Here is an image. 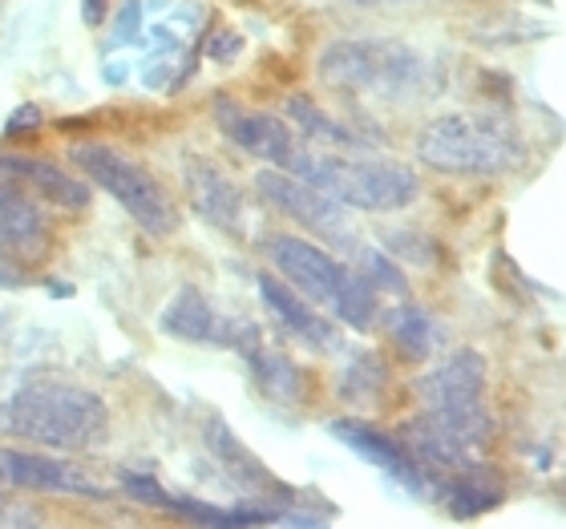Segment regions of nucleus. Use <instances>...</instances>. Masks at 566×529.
Here are the masks:
<instances>
[{"mask_svg":"<svg viewBox=\"0 0 566 529\" xmlns=\"http://www.w3.org/2000/svg\"><path fill=\"white\" fill-rule=\"evenodd\" d=\"M417 158L437 174L490 178L514 170L526 150L502 114H446L417 134Z\"/></svg>","mask_w":566,"mask_h":529,"instance_id":"obj_1","label":"nucleus"},{"mask_svg":"<svg viewBox=\"0 0 566 529\" xmlns=\"http://www.w3.org/2000/svg\"><path fill=\"white\" fill-rule=\"evenodd\" d=\"M9 429L45 448H94L106 445V400L77 384L33 380L9 400Z\"/></svg>","mask_w":566,"mask_h":529,"instance_id":"obj_2","label":"nucleus"},{"mask_svg":"<svg viewBox=\"0 0 566 529\" xmlns=\"http://www.w3.org/2000/svg\"><path fill=\"white\" fill-rule=\"evenodd\" d=\"M287 170L353 211H405L421 194L413 170L389 162V158H340L328 150H295Z\"/></svg>","mask_w":566,"mask_h":529,"instance_id":"obj_3","label":"nucleus"},{"mask_svg":"<svg viewBox=\"0 0 566 529\" xmlns=\"http://www.w3.org/2000/svg\"><path fill=\"white\" fill-rule=\"evenodd\" d=\"M319 82L348 94L417 97L433 82V65L424 53L401 41H336L319 57Z\"/></svg>","mask_w":566,"mask_h":529,"instance_id":"obj_4","label":"nucleus"},{"mask_svg":"<svg viewBox=\"0 0 566 529\" xmlns=\"http://www.w3.org/2000/svg\"><path fill=\"white\" fill-rule=\"evenodd\" d=\"M73 162H77V170L90 182H97V187L106 190L109 199H118L146 235L163 239L178 231V207L170 202V194L154 182V174H146L138 162H130L126 154L85 141V146L73 150Z\"/></svg>","mask_w":566,"mask_h":529,"instance_id":"obj_5","label":"nucleus"},{"mask_svg":"<svg viewBox=\"0 0 566 529\" xmlns=\"http://www.w3.org/2000/svg\"><path fill=\"white\" fill-rule=\"evenodd\" d=\"M255 190L272 207H280L287 219H295L307 231H316L319 239H328V243H344L348 239V207H340L332 194H324V190L304 182L292 170L268 166V170L255 174Z\"/></svg>","mask_w":566,"mask_h":529,"instance_id":"obj_6","label":"nucleus"},{"mask_svg":"<svg viewBox=\"0 0 566 529\" xmlns=\"http://www.w3.org/2000/svg\"><path fill=\"white\" fill-rule=\"evenodd\" d=\"M268 255H272L283 283L295 287L307 304H319L328 311L340 307V295L348 287V279H353V271L340 267L328 251H319L316 243H304L295 235H272L268 239Z\"/></svg>","mask_w":566,"mask_h":529,"instance_id":"obj_7","label":"nucleus"},{"mask_svg":"<svg viewBox=\"0 0 566 529\" xmlns=\"http://www.w3.org/2000/svg\"><path fill=\"white\" fill-rule=\"evenodd\" d=\"M214 121L227 138L235 141L239 150H248L251 158H263V162L287 170L295 158V134L287 121L272 118V114H260V109H243L231 97H219L214 102Z\"/></svg>","mask_w":566,"mask_h":529,"instance_id":"obj_8","label":"nucleus"},{"mask_svg":"<svg viewBox=\"0 0 566 529\" xmlns=\"http://www.w3.org/2000/svg\"><path fill=\"white\" fill-rule=\"evenodd\" d=\"M0 482L17 485V489H33V494H77L106 501L109 489L97 485L94 477L70 461L36 457V453H17V448H0Z\"/></svg>","mask_w":566,"mask_h":529,"instance_id":"obj_9","label":"nucleus"},{"mask_svg":"<svg viewBox=\"0 0 566 529\" xmlns=\"http://www.w3.org/2000/svg\"><path fill=\"white\" fill-rule=\"evenodd\" d=\"M182 187H187V199L195 207V214H202L211 226L227 231V235H239L243 231V194L231 178L202 154H187L182 158Z\"/></svg>","mask_w":566,"mask_h":529,"instance_id":"obj_10","label":"nucleus"},{"mask_svg":"<svg viewBox=\"0 0 566 529\" xmlns=\"http://www.w3.org/2000/svg\"><path fill=\"white\" fill-rule=\"evenodd\" d=\"M328 433L348 445L356 457H365L368 465H377L380 473H389L392 482H401L409 494H424V473L417 469V461L409 457V448L397 436H385L377 429H368L360 421H332Z\"/></svg>","mask_w":566,"mask_h":529,"instance_id":"obj_11","label":"nucleus"},{"mask_svg":"<svg viewBox=\"0 0 566 529\" xmlns=\"http://www.w3.org/2000/svg\"><path fill=\"white\" fill-rule=\"evenodd\" d=\"M260 299L268 304V311L280 319L283 328L292 331L295 340H304L307 348H319V352H336L340 348V331L319 316L316 304H307L304 295L295 292V287H287L283 279L260 275Z\"/></svg>","mask_w":566,"mask_h":529,"instance_id":"obj_12","label":"nucleus"},{"mask_svg":"<svg viewBox=\"0 0 566 529\" xmlns=\"http://www.w3.org/2000/svg\"><path fill=\"white\" fill-rule=\"evenodd\" d=\"M424 409H465V404H482L485 392V360L470 348H461L437 364L429 377L417 384Z\"/></svg>","mask_w":566,"mask_h":529,"instance_id":"obj_13","label":"nucleus"},{"mask_svg":"<svg viewBox=\"0 0 566 529\" xmlns=\"http://www.w3.org/2000/svg\"><path fill=\"white\" fill-rule=\"evenodd\" d=\"M202 436H207V448H211V457L219 461V469H223L235 485H243V489H251V494H287L283 485L272 482V473L263 469L260 461L239 445V436L227 429L223 416H211L207 429H202Z\"/></svg>","mask_w":566,"mask_h":529,"instance_id":"obj_14","label":"nucleus"},{"mask_svg":"<svg viewBox=\"0 0 566 529\" xmlns=\"http://www.w3.org/2000/svg\"><path fill=\"white\" fill-rule=\"evenodd\" d=\"M163 331L187 343H223V319L207 304V295H202L199 287H182V292L166 304Z\"/></svg>","mask_w":566,"mask_h":529,"instance_id":"obj_15","label":"nucleus"},{"mask_svg":"<svg viewBox=\"0 0 566 529\" xmlns=\"http://www.w3.org/2000/svg\"><path fill=\"white\" fill-rule=\"evenodd\" d=\"M0 170L9 178H24L29 187H36L49 202H57L65 211H85L90 207V182H77L61 166L45 162V158H0Z\"/></svg>","mask_w":566,"mask_h":529,"instance_id":"obj_16","label":"nucleus"},{"mask_svg":"<svg viewBox=\"0 0 566 529\" xmlns=\"http://www.w3.org/2000/svg\"><path fill=\"white\" fill-rule=\"evenodd\" d=\"M0 239H4L17 255H24V260H41L49 251L45 219H41V211H36L17 187H12L9 194H0Z\"/></svg>","mask_w":566,"mask_h":529,"instance_id":"obj_17","label":"nucleus"},{"mask_svg":"<svg viewBox=\"0 0 566 529\" xmlns=\"http://www.w3.org/2000/svg\"><path fill=\"white\" fill-rule=\"evenodd\" d=\"M385 328H389V340L397 343V352L405 360H429L441 348V340H446V328L429 311H421V307H397V311H389Z\"/></svg>","mask_w":566,"mask_h":529,"instance_id":"obj_18","label":"nucleus"},{"mask_svg":"<svg viewBox=\"0 0 566 529\" xmlns=\"http://www.w3.org/2000/svg\"><path fill=\"white\" fill-rule=\"evenodd\" d=\"M502 501V482H497V469H485V465H461L449 482V514L453 518H478L485 509H494Z\"/></svg>","mask_w":566,"mask_h":529,"instance_id":"obj_19","label":"nucleus"},{"mask_svg":"<svg viewBox=\"0 0 566 529\" xmlns=\"http://www.w3.org/2000/svg\"><path fill=\"white\" fill-rule=\"evenodd\" d=\"M251 360H255V380H260V389L268 392V396L283 400V404L300 400V392H304V380H300V368H295L287 356L255 348V352H251Z\"/></svg>","mask_w":566,"mask_h":529,"instance_id":"obj_20","label":"nucleus"},{"mask_svg":"<svg viewBox=\"0 0 566 529\" xmlns=\"http://www.w3.org/2000/svg\"><path fill=\"white\" fill-rule=\"evenodd\" d=\"M287 118L316 141H353V134L344 130L340 121H332L312 97H292V102H287Z\"/></svg>","mask_w":566,"mask_h":529,"instance_id":"obj_21","label":"nucleus"},{"mask_svg":"<svg viewBox=\"0 0 566 529\" xmlns=\"http://www.w3.org/2000/svg\"><path fill=\"white\" fill-rule=\"evenodd\" d=\"M344 384H340V392L348 400H373L380 392V384H385V364L380 360H373V356H360L348 372H344Z\"/></svg>","mask_w":566,"mask_h":529,"instance_id":"obj_22","label":"nucleus"},{"mask_svg":"<svg viewBox=\"0 0 566 529\" xmlns=\"http://www.w3.org/2000/svg\"><path fill=\"white\" fill-rule=\"evenodd\" d=\"M360 260H365L368 287H380V292H389V295H405V292H409V279H405L401 267H397V263H392L385 251H365Z\"/></svg>","mask_w":566,"mask_h":529,"instance_id":"obj_23","label":"nucleus"},{"mask_svg":"<svg viewBox=\"0 0 566 529\" xmlns=\"http://www.w3.org/2000/svg\"><path fill=\"white\" fill-rule=\"evenodd\" d=\"M122 485H126V494L146 501V506H158V509H175V497L166 494L163 485L150 482V477H142V473H122Z\"/></svg>","mask_w":566,"mask_h":529,"instance_id":"obj_24","label":"nucleus"},{"mask_svg":"<svg viewBox=\"0 0 566 529\" xmlns=\"http://www.w3.org/2000/svg\"><path fill=\"white\" fill-rule=\"evenodd\" d=\"M175 514L202 521V526H231V509L207 506V501H199V497H175Z\"/></svg>","mask_w":566,"mask_h":529,"instance_id":"obj_25","label":"nucleus"},{"mask_svg":"<svg viewBox=\"0 0 566 529\" xmlns=\"http://www.w3.org/2000/svg\"><path fill=\"white\" fill-rule=\"evenodd\" d=\"M389 239H397V243H405V247H392L401 260H413V263H429L433 260V243H424L421 235H409V231H392Z\"/></svg>","mask_w":566,"mask_h":529,"instance_id":"obj_26","label":"nucleus"},{"mask_svg":"<svg viewBox=\"0 0 566 529\" xmlns=\"http://www.w3.org/2000/svg\"><path fill=\"white\" fill-rule=\"evenodd\" d=\"M41 109L36 106H17L12 109V118L4 121V134H9V138H17V134H33V130H41Z\"/></svg>","mask_w":566,"mask_h":529,"instance_id":"obj_27","label":"nucleus"},{"mask_svg":"<svg viewBox=\"0 0 566 529\" xmlns=\"http://www.w3.org/2000/svg\"><path fill=\"white\" fill-rule=\"evenodd\" d=\"M243 49V36L239 33H227V29H219V33L207 41V53H211L214 61H231Z\"/></svg>","mask_w":566,"mask_h":529,"instance_id":"obj_28","label":"nucleus"},{"mask_svg":"<svg viewBox=\"0 0 566 529\" xmlns=\"http://www.w3.org/2000/svg\"><path fill=\"white\" fill-rule=\"evenodd\" d=\"M106 12H109V0H82V17L90 29L106 24Z\"/></svg>","mask_w":566,"mask_h":529,"instance_id":"obj_29","label":"nucleus"},{"mask_svg":"<svg viewBox=\"0 0 566 529\" xmlns=\"http://www.w3.org/2000/svg\"><path fill=\"white\" fill-rule=\"evenodd\" d=\"M360 9H392V4H413V0H353Z\"/></svg>","mask_w":566,"mask_h":529,"instance_id":"obj_30","label":"nucleus"},{"mask_svg":"<svg viewBox=\"0 0 566 529\" xmlns=\"http://www.w3.org/2000/svg\"><path fill=\"white\" fill-rule=\"evenodd\" d=\"M17 283H21V275H17L12 267H4V263H0V287H17Z\"/></svg>","mask_w":566,"mask_h":529,"instance_id":"obj_31","label":"nucleus"},{"mask_svg":"<svg viewBox=\"0 0 566 529\" xmlns=\"http://www.w3.org/2000/svg\"><path fill=\"white\" fill-rule=\"evenodd\" d=\"M49 292H53V295H73V287H70V283H49Z\"/></svg>","mask_w":566,"mask_h":529,"instance_id":"obj_32","label":"nucleus"},{"mask_svg":"<svg viewBox=\"0 0 566 529\" xmlns=\"http://www.w3.org/2000/svg\"><path fill=\"white\" fill-rule=\"evenodd\" d=\"M12 187H17V182H12V178L9 174H4V170H0V194H9V190Z\"/></svg>","mask_w":566,"mask_h":529,"instance_id":"obj_33","label":"nucleus"}]
</instances>
